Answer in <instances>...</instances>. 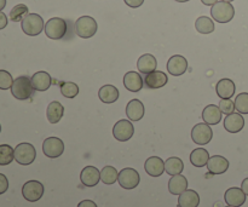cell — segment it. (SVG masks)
Instances as JSON below:
<instances>
[{"instance_id": "obj_1", "label": "cell", "mask_w": 248, "mask_h": 207, "mask_svg": "<svg viewBox=\"0 0 248 207\" xmlns=\"http://www.w3.org/2000/svg\"><path fill=\"white\" fill-rule=\"evenodd\" d=\"M33 85L28 77H18L14 80L11 86V94L18 101H26L29 99L33 95Z\"/></svg>"}, {"instance_id": "obj_2", "label": "cell", "mask_w": 248, "mask_h": 207, "mask_svg": "<svg viewBox=\"0 0 248 207\" xmlns=\"http://www.w3.org/2000/svg\"><path fill=\"white\" fill-rule=\"evenodd\" d=\"M98 29L96 19L91 16H81L77 19L74 24V31L78 36L82 39H89L96 34Z\"/></svg>"}, {"instance_id": "obj_3", "label": "cell", "mask_w": 248, "mask_h": 207, "mask_svg": "<svg viewBox=\"0 0 248 207\" xmlns=\"http://www.w3.org/2000/svg\"><path fill=\"white\" fill-rule=\"evenodd\" d=\"M211 16L216 22L219 23H228L235 16V9L232 2L218 1L211 7Z\"/></svg>"}, {"instance_id": "obj_4", "label": "cell", "mask_w": 248, "mask_h": 207, "mask_svg": "<svg viewBox=\"0 0 248 207\" xmlns=\"http://www.w3.org/2000/svg\"><path fill=\"white\" fill-rule=\"evenodd\" d=\"M22 31L29 36H36L45 28V23L40 15L28 14L21 22Z\"/></svg>"}, {"instance_id": "obj_5", "label": "cell", "mask_w": 248, "mask_h": 207, "mask_svg": "<svg viewBox=\"0 0 248 207\" xmlns=\"http://www.w3.org/2000/svg\"><path fill=\"white\" fill-rule=\"evenodd\" d=\"M44 31H45L47 38L52 39V40H61L67 34V22L63 18H60V17H53V18H50L46 22Z\"/></svg>"}, {"instance_id": "obj_6", "label": "cell", "mask_w": 248, "mask_h": 207, "mask_svg": "<svg viewBox=\"0 0 248 207\" xmlns=\"http://www.w3.org/2000/svg\"><path fill=\"white\" fill-rule=\"evenodd\" d=\"M36 158V150L34 145L31 143H19L16 148H15V160L18 162L19 165H27L33 164L34 160Z\"/></svg>"}, {"instance_id": "obj_7", "label": "cell", "mask_w": 248, "mask_h": 207, "mask_svg": "<svg viewBox=\"0 0 248 207\" xmlns=\"http://www.w3.org/2000/svg\"><path fill=\"white\" fill-rule=\"evenodd\" d=\"M193 142L199 145H206L212 141L213 131L208 124H196L191 130Z\"/></svg>"}, {"instance_id": "obj_8", "label": "cell", "mask_w": 248, "mask_h": 207, "mask_svg": "<svg viewBox=\"0 0 248 207\" xmlns=\"http://www.w3.org/2000/svg\"><path fill=\"white\" fill-rule=\"evenodd\" d=\"M22 195L29 203H36L44 195V186L39 181H28L22 187Z\"/></svg>"}, {"instance_id": "obj_9", "label": "cell", "mask_w": 248, "mask_h": 207, "mask_svg": "<svg viewBox=\"0 0 248 207\" xmlns=\"http://www.w3.org/2000/svg\"><path fill=\"white\" fill-rule=\"evenodd\" d=\"M140 174L135 169L127 167V169H124L119 172L118 182L120 187H123L124 189H127V191L135 189L140 184Z\"/></svg>"}, {"instance_id": "obj_10", "label": "cell", "mask_w": 248, "mask_h": 207, "mask_svg": "<svg viewBox=\"0 0 248 207\" xmlns=\"http://www.w3.org/2000/svg\"><path fill=\"white\" fill-rule=\"evenodd\" d=\"M43 152L46 157L51 158V159L60 158L64 152V143L61 138L48 137L44 141Z\"/></svg>"}, {"instance_id": "obj_11", "label": "cell", "mask_w": 248, "mask_h": 207, "mask_svg": "<svg viewBox=\"0 0 248 207\" xmlns=\"http://www.w3.org/2000/svg\"><path fill=\"white\" fill-rule=\"evenodd\" d=\"M133 135H135V127L131 121L123 119L114 125L113 136L119 142H126V141L131 140Z\"/></svg>"}, {"instance_id": "obj_12", "label": "cell", "mask_w": 248, "mask_h": 207, "mask_svg": "<svg viewBox=\"0 0 248 207\" xmlns=\"http://www.w3.org/2000/svg\"><path fill=\"white\" fill-rule=\"evenodd\" d=\"M188 69V61L181 55H174L167 62V70L173 77H181Z\"/></svg>"}, {"instance_id": "obj_13", "label": "cell", "mask_w": 248, "mask_h": 207, "mask_svg": "<svg viewBox=\"0 0 248 207\" xmlns=\"http://www.w3.org/2000/svg\"><path fill=\"white\" fill-rule=\"evenodd\" d=\"M167 82H169V78L164 72H160V70L149 73L144 78V85L150 90L161 89Z\"/></svg>"}, {"instance_id": "obj_14", "label": "cell", "mask_w": 248, "mask_h": 207, "mask_svg": "<svg viewBox=\"0 0 248 207\" xmlns=\"http://www.w3.org/2000/svg\"><path fill=\"white\" fill-rule=\"evenodd\" d=\"M80 181L85 187H96L101 181V172L94 166H86L80 174Z\"/></svg>"}, {"instance_id": "obj_15", "label": "cell", "mask_w": 248, "mask_h": 207, "mask_svg": "<svg viewBox=\"0 0 248 207\" xmlns=\"http://www.w3.org/2000/svg\"><path fill=\"white\" fill-rule=\"evenodd\" d=\"M31 85H33V89L40 92L47 91L51 87V85H52L51 75L48 74L47 72H44V70L35 73V74L31 78Z\"/></svg>"}, {"instance_id": "obj_16", "label": "cell", "mask_w": 248, "mask_h": 207, "mask_svg": "<svg viewBox=\"0 0 248 207\" xmlns=\"http://www.w3.org/2000/svg\"><path fill=\"white\" fill-rule=\"evenodd\" d=\"M245 127V119L242 114L232 113L225 116L224 128L230 133H237Z\"/></svg>"}, {"instance_id": "obj_17", "label": "cell", "mask_w": 248, "mask_h": 207, "mask_svg": "<svg viewBox=\"0 0 248 207\" xmlns=\"http://www.w3.org/2000/svg\"><path fill=\"white\" fill-rule=\"evenodd\" d=\"M207 169L212 175H222L229 169V161L222 155H213L208 160Z\"/></svg>"}, {"instance_id": "obj_18", "label": "cell", "mask_w": 248, "mask_h": 207, "mask_svg": "<svg viewBox=\"0 0 248 207\" xmlns=\"http://www.w3.org/2000/svg\"><path fill=\"white\" fill-rule=\"evenodd\" d=\"M246 194L241 188H230L225 191L224 200L229 206L240 207L246 203Z\"/></svg>"}, {"instance_id": "obj_19", "label": "cell", "mask_w": 248, "mask_h": 207, "mask_svg": "<svg viewBox=\"0 0 248 207\" xmlns=\"http://www.w3.org/2000/svg\"><path fill=\"white\" fill-rule=\"evenodd\" d=\"M145 113L144 104L140 99H131L126 106V115L131 121H140Z\"/></svg>"}, {"instance_id": "obj_20", "label": "cell", "mask_w": 248, "mask_h": 207, "mask_svg": "<svg viewBox=\"0 0 248 207\" xmlns=\"http://www.w3.org/2000/svg\"><path fill=\"white\" fill-rule=\"evenodd\" d=\"M144 80L142 79L140 73L137 72H127L124 77V86L126 90L131 92H138L143 89Z\"/></svg>"}, {"instance_id": "obj_21", "label": "cell", "mask_w": 248, "mask_h": 207, "mask_svg": "<svg viewBox=\"0 0 248 207\" xmlns=\"http://www.w3.org/2000/svg\"><path fill=\"white\" fill-rule=\"evenodd\" d=\"M144 170L149 176L160 177L165 171L164 160L159 157L148 158L144 164Z\"/></svg>"}, {"instance_id": "obj_22", "label": "cell", "mask_w": 248, "mask_h": 207, "mask_svg": "<svg viewBox=\"0 0 248 207\" xmlns=\"http://www.w3.org/2000/svg\"><path fill=\"white\" fill-rule=\"evenodd\" d=\"M157 67V61L150 53H145V55L140 56L137 61V69L140 70L142 74H149V73L155 72Z\"/></svg>"}, {"instance_id": "obj_23", "label": "cell", "mask_w": 248, "mask_h": 207, "mask_svg": "<svg viewBox=\"0 0 248 207\" xmlns=\"http://www.w3.org/2000/svg\"><path fill=\"white\" fill-rule=\"evenodd\" d=\"M216 90H217V95L220 99H229L234 96L236 89H235V84L232 80L224 78L218 81Z\"/></svg>"}, {"instance_id": "obj_24", "label": "cell", "mask_w": 248, "mask_h": 207, "mask_svg": "<svg viewBox=\"0 0 248 207\" xmlns=\"http://www.w3.org/2000/svg\"><path fill=\"white\" fill-rule=\"evenodd\" d=\"M222 114L219 107L210 104L202 111V119L208 125H217L222 121Z\"/></svg>"}, {"instance_id": "obj_25", "label": "cell", "mask_w": 248, "mask_h": 207, "mask_svg": "<svg viewBox=\"0 0 248 207\" xmlns=\"http://www.w3.org/2000/svg\"><path fill=\"white\" fill-rule=\"evenodd\" d=\"M188 189V181L183 175L172 176L169 182V191L172 195H181Z\"/></svg>"}, {"instance_id": "obj_26", "label": "cell", "mask_w": 248, "mask_h": 207, "mask_svg": "<svg viewBox=\"0 0 248 207\" xmlns=\"http://www.w3.org/2000/svg\"><path fill=\"white\" fill-rule=\"evenodd\" d=\"M200 205V196L195 191L186 189L179 195L178 207H198Z\"/></svg>"}, {"instance_id": "obj_27", "label": "cell", "mask_w": 248, "mask_h": 207, "mask_svg": "<svg viewBox=\"0 0 248 207\" xmlns=\"http://www.w3.org/2000/svg\"><path fill=\"white\" fill-rule=\"evenodd\" d=\"M63 114H64V107L58 101L51 102L46 109V116L50 124H57L63 118Z\"/></svg>"}, {"instance_id": "obj_28", "label": "cell", "mask_w": 248, "mask_h": 207, "mask_svg": "<svg viewBox=\"0 0 248 207\" xmlns=\"http://www.w3.org/2000/svg\"><path fill=\"white\" fill-rule=\"evenodd\" d=\"M98 97L103 103L111 104L119 99V90L113 85H104L99 89Z\"/></svg>"}, {"instance_id": "obj_29", "label": "cell", "mask_w": 248, "mask_h": 207, "mask_svg": "<svg viewBox=\"0 0 248 207\" xmlns=\"http://www.w3.org/2000/svg\"><path fill=\"white\" fill-rule=\"evenodd\" d=\"M210 154L205 148H196L190 154V162L195 167L207 166V162L210 160Z\"/></svg>"}, {"instance_id": "obj_30", "label": "cell", "mask_w": 248, "mask_h": 207, "mask_svg": "<svg viewBox=\"0 0 248 207\" xmlns=\"http://www.w3.org/2000/svg\"><path fill=\"white\" fill-rule=\"evenodd\" d=\"M184 170V164L179 158H169L165 161V171L170 175V176H176V175H181Z\"/></svg>"}, {"instance_id": "obj_31", "label": "cell", "mask_w": 248, "mask_h": 207, "mask_svg": "<svg viewBox=\"0 0 248 207\" xmlns=\"http://www.w3.org/2000/svg\"><path fill=\"white\" fill-rule=\"evenodd\" d=\"M196 31L200 34H211L215 31V22L207 16H201L195 22Z\"/></svg>"}, {"instance_id": "obj_32", "label": "cell", "mask_w": 248, "mask_h": 207, "mask_svg": "<svg viewBox=\"0 0 248 207\" xmlns=\"http://www.w3.org/2000/svg\"><path fill=\"white\" fill-rule=\"evenodd\" d=\"M119 174L116 171L115 167L113 166H106L101 171V181L107 186H111L118 181Z\"/></svg>"}, {"instance_id": "obj_33", "label": "cell", "mask_w": 248, "mask_h": 207, "mask_svg": "<svg viewBox=\"0 0 248 207\" xmlns=\"http://www.w3.org/2000/svg\"><path fill=\"white\" fill-rule=\"evenodd\" d=\"M15 159V149L9 144L0 145V166L10 165Z\"/></svg>"}, {"instance_id": "obj_34", "label": "cell", "mask_w": 248, "mask_h": 207, "mask_svg": "<svg viewBox=\"0 0 248 207\" xmlns=\"http://www.w3.org/2000/svg\"><path fill=\"white\" fill-rule=\"evenodd\" d=\"M61 94L65 97V98H75L79 94V86L75 82L65 81L61 84Z\"/></svg>"}, {"instance_id": "obj_35", "label": "cell", "mask_w": 248, "mask_h": 207, "mask_svg": "<svg viewBox=\"0 0 248 207\" xmlns=\"http://www.w3.org/2000/svg\"><path fill=\"white\" fill-rule=\"evenodd\" d=\"M28 6L24 4H18L14 6V9L10 11V19L12 22H22V19L28 15Z\"/></svg>"}, {"instance_id": "obj_36", "label": "cell", "mask_w": 248, "mask_h": 207, "mask_svg": "<svg viewBox=\"0 0 248 207\" xmlns=\"http://www.w3.org/2000/svg\"><path fill=\"white\" fill-rule=\"evenodd\" d=\"M235 109H236L240 114H248V94L247 92H242V94L237 95L236 99H235Z\"/></svg>"}, {"instance_id": "obj_37", "label": "cell", "mask_w": 248, "mask_h": 207, "mask_svg": "<svg viewBox=\"0 0 248 207\" xmlns=\"http://www.w3.org/2000/svg\"><path fill=\"white\" fill-rule=\"evenodd\" d=\"M12 84H14V79L11 74L7 70L0 69V90L11 89Z\"/></svg>"}, {"instance_id": "obj_38", "label": "cell", "mask_w": 248, "mask_h": 207, "mask_svg": "<svg viewBox=\"0 0 248 207\" xmlns=\"http://www.w3.org/2000/svg\"><path fill=\"white\" fill-rule=\"evenodd\" d=\"M219 109L222 111L223 114L225 115H229V114L234 113L235 111V102H232V99H220L219 102Z\"/></svg>"}, {"instance_id": "obj_39", "label": "cell", "mask_w": 248, "mask_h": 207, "mask_svg": "<svg viewBox=\"0 0 248 207\" xmlns=\"http://www.w3.org/2000/svg\"><path fill=\"white\" fill-rule=\"evenodd\" d=\"M7 189H9V181H7L5 175L0 174V195L4 194Z\"/></svg>"}, {"instance_id": "obj_40", "label": "cell", "mask_w": 248, "mask_h": 207, "mask_svg": "<svg viewBox=\"0 0 248 207\" xmlns=\"http://www.w3.org/2000/svg\"><path fill=\"white\" fill-rule=\"evenodd\" d=\"M124 1H125V4L127 5V6L133 7V9H137V7L142 6L144 0H124Z\"/></svg>"}, {"instance_id": "obj_41", "label": "cell", "mask_w": 248, "mask_h": 207, "mask_svg": "<svg viewBox=\"0 0 248 207\" xmlns=\"http://www.w3.org/2000/svg\"><path fill=\"white\" fill-rule=\"evenodd\" d=\"M6 26H7L6 15H5L4 12L0 11V31H1V29H4Z\"/></svg>"}, {"instance_id": "obj_42", "label": "cell", "mask_w": 248, "mask_h": 207, "mask_svg": "<svg viewBox=\"0 0 248 207\" xmlns=\"http://www.w3.org/2000/svg\"><path fill=\"white\" fill-rule=\"evenodd\" d=\"M78 207H97V205L92 200H82L81 203H79Z\"/></svg>"}, {"instance_id": "obj_43", "label": "cell", "mask_w": 248, "mask_h": 207, "mask_svg": "<svg viewBox=\"0 0 248 207\" xmlns=\"http://www.w3.org/2000/svg\"><path fill=\"white\" fill-rule=\"evenodd\" d=\"M241 189H242V191H244V193L248 196V178H245L244 181H242Z\"/></svg>"}, {"instance_id": "obj_44", "label": "cell", "mask_w": 248, "mask_h": 207, "mask_svg": "<svg viewBox=\"0 0 248 207\" xmlns=\"http://www.w3.org/2000/svg\"><path fill=\"white\" fill-rule=\"evenodd\" d=\"M201 1H202V4L207 5V6H213L216 2H218V0H201Z\"/></svg>"}, {"instance_id": "obj_45", "label": "cell", "mask_w": 248, "mask_h": 207, "mask_svg": "<svg viewBox=\"0 0 248 207\" xmlns=\"http://www.w3.org/2000/svg\"><path fill=\"white\" fill-rule=\"evenodd\" d=\"M5 6H6V0H0V11L4 10Z\"/></svg>"}, {"instance_id": "obj_46", "label": "cell", "mask_w": 248, "mask_h": 207, "mask_svg": "<svg viewBox=\"0 0 248 207\" xmlns=\"http://www.w3.org/2000/svg\"><path fill=\"white\" fill-rule=\"evenodd\" d=\"M177 2H186V1H190V0H176Z\"/></svg>"}, {"instance_id": "obj_47", "label": "cell", "mask_w": 248, "mask_h": 207, "mask_svg": "<svg viewBox=\"0 0 248 207\" xmlns=\"http://www.w3.org/2000/svg\"><path fill=\"white\" fill-rule=\"evenodd\" d=\"M223 1H227V2H232V1H234V0H223Z\"/></svg>"}, {"instance_id": "obj_48", "label": "cell", "mask_w": 248, "mask_h": 207, "mask_svg": "<svg viewBox=\"0 0 248 207\" xmlns=\"http://www.w3.org/2000/svg\"><path fill=\"white\" fill-rule=\"evenodd\" d=\"M0 132H1V125H0Z\"/></svg>"}, {"instance_id": "obj_49", "label": "cell", "mask_w": 248, "mask_h": 207, "mask_svg": "<svg viewBox=\"0 0 248 207\" xmlns=\"http://www.w3.org/2000/svg\"><path fill=\"white\" fill-rule=\"evenodd\" d=\"M227 207H234V206H229V205H228V206H227Z\"/></svg>"}]
</instances>
